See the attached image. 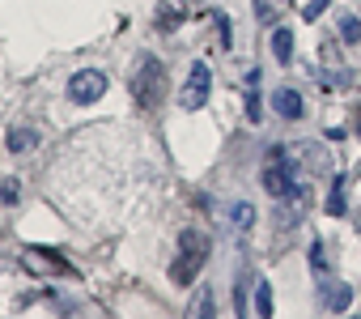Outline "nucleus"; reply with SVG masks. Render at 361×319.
<instances>
[{
	"instance_id": "nucleus-1",
	"label": "nucleus",
	"mask_w": 361,
	"mask_h": 319,
	"mask_svg": "<svg viewBox=\"0 0 361 319\" xmlns=\"http://www.w3.org/2000/svg\"><path fill=\"white\" fill-rule=\"evenodd\" d=\"M128 90H132V102H136L140 111H157V107H161V90H166V64L145 52V56L136 60L132 77H128Z\"/></svg>"
},
{
	"instance_id": "nucleus-2",
	"label": "nucleus",
	"mask_w": 361,
	"mask_h": 319,
	"mask_svg": "<svg viewBox=\"0 0 361 319\" xmlns=\"http://www.w3.org/2000/svg\"><path fill=\"white\" fill-rule=\"evenodd\" d=\"M209 234L204 230H183L178 234V255H174V264H170V281L174 285H192L196 281V272L209 264Z\"/></svg>"
},
{
	"instance_id": "nucleus-3",
	"label": "nucleus",
	"mask_w": 361,
	"mask_h": 319,
	"mask_svg": "<svg viewBox=\"0 0 361 319\" xmlns=\"http://www.w3.org/2000/svg\"><path fill=\"white\" fill-rule=\"evenodd\" d=\"M259 179H264V192H268L272 200H285V196L298 188V157L289 153V145H272V153H268Z\"/></svg>"
},
{
	"instance_id": "nucleus-4",
	"label": "nucleus",
	"mask_w": 361,
	"mask_h": 319,
	"mask_svg": "<svg viewBox=\"0 0 361 319\" xmlns=\"http://www.w3.org/2000/svg\"><path fill=\"white\" fill-rule=\"evenodd\" d=\"M209 90H213V68L204 60H196L192 73H188V85L178 90V107H183V111H200L209 102Z\"/></svg>"
},
{
	"instance_id": "nucleus-5",
	"label": "nucleus",
	"mask_w": 361,
	"mask_h": 319,
	"mask_svg": "<svg viewBox=\"0 0 361 319\" xmlns=\"http://www.w3.org/2000/svg\"><path fill=\"white\" fill-rule=\"evenodd\" d=\"M102 94H106V77H102L98 68H81V73L68 81V98H73L77 107H94Z\"/></svg>"
},
{
	"instance_id": "nucleus-6",
	"label": "nucleus",
	"mask_w": 361,
	"mask_h": 319,
	"mask_svg": "<svg viewBox=\"0 0 361 319\" xmlns=\"http://www.w3.org/2000/svg\"><path fill=\"white\" fill-rule=\"evenodd\" d=\"M348 302H353V285L323 281V289H319V306L323 311H348Z\"/></svg>"
},
{
	"instance_id": "nucleus-7",
	"label": "nucleus",
	"mask_w": 361,
	"mask_h": 319,
	"mask_svg": "<svg viewBox=\"0 0 361 319\" xmlns=\"http://www.w3.org/2000/svg\"><path fill=\"white\" fill-rule=\"evenodd\" d=\"M272 111H276L281 119H302V94L289 90V85H281V90L272 94Z\"/></svg>"
},
{
	"instance_id": "nucleus-8",
	"label": "nucleus",
	"mask_w": 361,
	"mask_h": 319,
	"mask_svg": "<svg viewBox=\"0 0 361 319\" xmlns=\"http://www.w3.org/2000/svg\"><path fill=\"white\" fill-rule=\"evenodd\" d=\"M230 226H234L238 234H251V226H255V209H251L247 200H234V205H230Z\"/></svg>"
},
{
	"instance_id": "nucleus-9",
	"label": "nucleus",
	"mask_w": 361,
	"mask_h": 319,
	"mask_svg": "<svg viewBox=\"0 0 361 319\" xmlns=\"http://www.w3.org/2000/svg\"><path fill=\"white\" fill-rule=\"evenodd\" d=\"M35 145H39V132H35V128H13V132H9V149H13V153H30Z\"/></svg>"
},
{
	"instance_id": "nucleus-10",
	"label": "nucleus",
	"mask_w": 361,
	"mask_h": 319,
	"mask_svg": "<svg viewBox=\"0 0 361 319\" xmlns=\"http://www.w3.org/2000/svg\"><path fill=\"white\" fill-rule=\"evenodd\" d=\"M213 311H217V306H213V285H200V294H196V302H192L188 315H192V319H213Z\"/></svg>"
},
{
	"instance_id": "nucleus-11",
	"label": "nucleus",
	"mask_w": 361,
	"mask_h": 319,
	"mask_svg": "<svg viewBox=\"0 0 361 319\" xmlns=\"http://www.w3.org/2000/svg\"><path fill=\"white\" fill-rule=\"evenodd\" d=\"M272 56H276L281 64H289V60H293V35H289L285 26H281V30L272 35Z\"/></svg>"
},
{
	"instance_id": "nucleus-12",
	"label": "nucleus",
	"mask_w": 361,
	"mask_h": 319,
	"mask_svg": "<svg viewBox=\"0 0 361 319\" xmlns=\"http://www.w3.org/2000/svg\"><path fill=\"white\" fill-rule=\"evenodd\" d=\"M247 119H251V124L264 119V115H259V73L247 77Z\"/></svg>"
},
{
	"instance_id": "nucleus-13",
	"label": "nucleus",
	"mask_w": 361,
	"mask_h": 319,
	"mask_svg": "<svg viewBox=\"0 0 361 319\" xmlns=\"http://www.w3.org/2000/svg\"><path fill=\"white\" fill-rule=\"evenodd\" d=\"M255 315H259V319L272 315V285H268V281H255Z\"/></svg>"
},
{
	"instance_id": "nucleus-14",
	"label": "nucleus",
	"mask_w": 361,
	"mask_h": 319,
	"mask_svg": "<svg viewBox=\"0 0 361 319\" xmlns=\"http://www.w3.org/2000/svg\"><path fill=\"white\" fill-rule=\"evenodd\" d=\"M310 268H314V277H319V281H327V247H323L319 239L310 243Z\"/></svg>"
},
{
	"instance_id": "nucleus-15",
	"label": "nucleus",
	"mask_w": 361,
	"mask_h": 319,
	"mask_svg": "<svg viewBox=\"0 0 361 319\" xmlns=\"http://www.w3.org/2000/svg\"><path fill=\"white\" fill-rule=\"evenodd\" d=\"M327 213H331V217H340V213H344V179H340V175L331 179V196H327Z\"/></svg>"
},
{
	"instance_id": "nucleus-16",
	"label": "nucleus",
	"mask_w": 361,
	"mask_h": 319,
	"mask_svg": "<svg viewBox=\"0 0 361 319\" xmlns=\"http://www.w3.org/2000/svg\"><path fill=\"white\" fill-rule=\"evenodd\" d=\"M340 39L344 43H357L361 39V22L357 18H340Z\"/></svg>"
},
{
	"instance_id": "nucleus-17",
	"label": "nucleus",
	"mask_w": 361,
	"mask_h": 319,
	"mask_svg": "<svg viewBox=\"0 0 361 319\" xmlns=\"http://www.w3.org/2000/svg\"><path fill=\"white\" fill-rule=\"evenodd\" d=\"M276 5H289V0H255V9H259V18L264 22H276L281 13H276Z\"/></svg>"
},
{
	"instance_id": "nucleus-18",
	"label": "nucleus",
	"mask_w": 361,
	"mask_h": 319,
	"mask_svg": "<svg viewBox=\"0 0 361 319\" xmlns=\"http://www.w3.org/2000/svg\"><path fill=\"white\" fill-rule=\"evenodd\" d=\"M178 22H183V13H178V9H161V18H157V30H174Z\"/></svg>"
},
{
	"instance_id": "nucleus-19",
	"label": "nucleus",
	"mask_w": 361,
	"mask_h": 319,
	"mask_svg": "<svg viewBox=\"0 0 361 319\" xmlns=\"http://www.w3.org/2000/svg\"><path fill=\"white\" fill-rule=\"evenodd\" d=\"M323 9H327V0H310V5L302 9V18H306V22H319V18H323Z\"/></svg>"
},
{
	"instance_id": "nucleus-20",
	"label": "nucleus",
	"mask_w": 361,
	"mask_h": 319,
	"mask_svg": "<svg viewBox=\"0 0 361 319\" xmlns=\"http://www.w3.org/2000/svg\"><path fill=\"white\" fill-rule=\"evenodd\" d=\"M0 200H5V205H18V179H5V188H0Z\"/></svg>"
},
{
	"instance_id": "nucleus-21",
	"label": "nucleus",
	"mask_w": 361,
	"mask_h": 319,
	"mask_svg": "<svg viewBox=\"0 0 361 319\" xmlns=\"http://www.w3.org/2000/svg\"><path fill=\"white\" fill-rule=\"evenodd\" d=\"M353 132H357V136H361V115H357V124H353Z\"/></svg>"
},
{
	"instance_id": "nucleus-22",
	"label": "nucleus",
	"mask_w": 361,
	"mask_h": 319,
	"mask_svg": "<svg viewBox=\"0 0 361 319\" xmlns=\"http://www.w3.org/2000/svg\"><path fill=\"white\" fill-rule=\"evenodd\" d=\"M357 230H361V209H357Z\"/></svg>"
}]
</instances>
